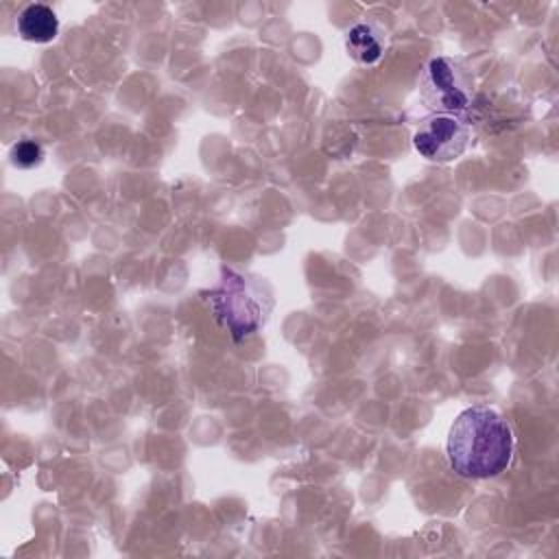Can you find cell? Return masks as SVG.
I'll use <instances>...</instances> for the list:
<instances>
[{
    "mask_svg": "<svg viewBox=\"0 0 559 559\" xmlns=\"http://www.w3.org/2000/svg\"><path fill=\"white\" fill-rule=\"evenodd\" d=\"M513 454V435L507 419L476 404L456 415L448 432L450 467L463 478H491L504 472Z\"/></svg>",
    "mask_w": 559,
    "mask_h": 559,
    "instance_id": "obj_1",
    "label": "cell"
},
{
    "mask_svg": "<svg viewBox=\"0 0 559 559\" xmlns=\"http://www.w3.org/2000/svg\"><path fill=\"white\" fill-rule=\"evenodd\" d=\"M413 144L428 162H452L467 148L469 127L456 116L435 114L417 127Z\"/></svg>",
    "mask_w": 559,
    "mask_h": 559,
    "instance_id": "obj_4",
    "label": "cell"
},
{
    "mask_svg": "<svg viewBox=\"0 0 559 559\" xmlns=\"http://www.w3.org/2000/svg\"><path fill=\"white\" fill-rule=\"evenodd\" d=\"M210 301L216 319L236 341L253 334L271 310V297L262 293V286L231 271H225L221 286L210 293Z\"/></svg>",
    "mask_w": 559,
    "mask_h": 559,
    "instance_id": "obj_2",
    "label": "cell"
},
{
    "mask_svg": "<svg viewBox=\"0 0 559 559\" xmlns=\"http://www.w3.org/2000/svg\"><path fill=\"white\" fill-rule=\"evenodd\" d=\"M59 33V20L55 11L46 4H28L17 15V35L26 41L48 44Z\"/></svg>",
    "mask_w": 559,
    "mask_h": 559,
    "instance_id": "obj_5",
    "label": "cell"
},
{
    "mask_svg": "<svg viewBox=\"0 0 559 559\" xmlns=\"http://www.w3.org/2000/svg\"><path fill=\"white\" fill-rule=\"evenodd\" d=\"M345 48L352 59H356L358 63L371 66L380 61L384 55V37L373 24L360 22L347 31Z\"/></svg>",
    "mask_w": 559,
    "mask_h": 559,
    "instance_id": "obj_6",
    "label": "cell"
},
{
    "mask_svg": "<svg viewBox=\"0 0 559 559\" xmlns=\"http://www.w3.org/2000/svg\"><path fill=\"white\" fill-rule=\"evenodd\" d=\"M419 92L424 103L439 114H463L472 105V79L448 57H437L426 66Z\"/></svg>",
    "mask_w": 559,
    "mask_h": 559,
    "instance_id": "obj_3",
    "label": "cell"
},
{
    "mask_svg": "<svg viewBox=\"0 0 559 559\" xmlns=\"http://www.w3.org/2000/svg\"><path fill=\"white\" fill-rule=\"evenodd\" d=\"M11 164L17 168H33L44 159V148L35 140H20L11 146Z\"/></svg>",
    "mask_w": 559,
    "mask_h": 559,
    "instance_id": "obj_7",
    "label": "cell"
}]
</instances>
